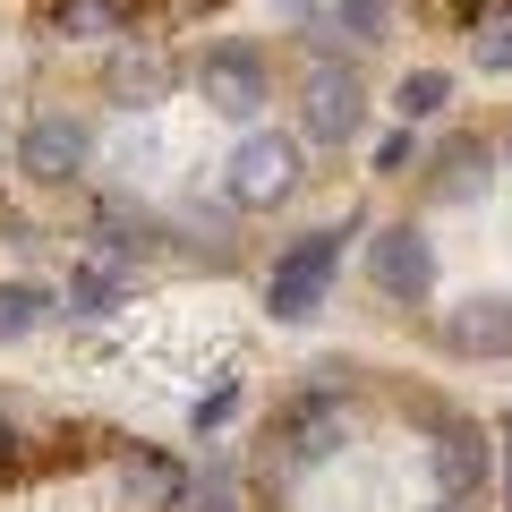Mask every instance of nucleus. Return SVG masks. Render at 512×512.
<instances>
[{"label":"nucleus","mask_w":512,"mask_h":512,"mask_svg":"<svg viewBox=\"0 0 512 512\" xmlns=\"http://www.w3.org/2000/svg\"><path fill=\"white\" fill-rule=\"evenodd\" d=\"M342 444H350V410L333 402V393H308V402H291V410H282L274 444H265V478H274V487H291V478L325 470V461L342 453Z\"/></svg>","instance_id":"obj_1"},{"label":"nucleus","mask_w":512,"mask_h":512,"mask_svg":"<svg viewBox=\"0 0 512 512\" xmlns=\"http://www.w3.org/2000/svg\"><path fill=\"white\" fill-rule=\"evenodd\" d=\"M333 274H342V231H299L291 248L274 256V282H265V299H274L282 325H299V316L325 308Z\"/></svg>","instance_id":"obj_2"},{"label":"nucleus","mask_w":512,"mask_h":512,"mask_svg":"<svg viewBox=\"0 0 512 512\" xmlns=\"http://www.w3.org/2000/svg\"><path fill=\"white\" fill-rule=\"evenodd\" d=\"M197 86H205V103H214L222 120H256L265 94H274V69H265L256 43H214V52L197 60Z\"/></svg>","instance_id":"obj_3"},{"label":"nucleus","mask_w":512,"mask_h":512,"mask_svg":"<svg viewBox=\"0 0 512 512\" xmlns=\"http://www.w3.org/2000/svg\"><path fill=\"white\" fill-rule=\"evenodd\" d=\"M367 274H376V291L393 299V308H419V299L436 291V239H427L419 222H393V231H376Z\"/></svg>","instance_id":"obj_4"},{"label":"nucleus","mask_w":512,"mask_h":512,"mask_svg":"<svg viewBox=\"0 0 512 512\" xmlns=\"http://www.w3.org/2000/svg\"><path fill=\"white\" fill-rule=\"evenodd\" d=\"M86 163H94V128L69 120V111H43V120L18 137V171L26 180H77Z\"/></svg>","instance_id":"obj_5"},{"label":"nucleus","mask_w":512,"mask_h":512,"mask_svg":"<svg viewBox=\"0 0 512 512\" xmlns=\"http://www.w3.org/2000/svg\"><path fill=\"white\" fill-rule=\"evenodd\" d=\"M299 188V146L291 137H239V154H231V197L239 205H282Z\"/></svg>","instance_id":"obj_6"},{"label":"nucleus","mask_w":512,"mask_h":512,"mask_svg":"<svg viewBox=\"0 0 512 512\" xmlns=\"http://www.w3.org/2000/svg\"><path fill=\"white\" fill-rule=\"evenodd\" d=\"M359 120H367L359 77H350V69H316L308 77V137H316V146H350Z\"/></svg>","instance_id":"obj_7"},{"label":"nucleus","mask_w":512,"mask_h":512,"mask_svg":"<svg viewBox=\"0 0 512 512\" xmlns=\"http://www.w3.org/2000/svg\"><path fill=\"white\" fill-rule=\"evenodd\" d=\"M444 350H461V359H504L512 350V299H461L444 316Z\"/></svg>","instance_id":"obj_8"},{"label":"nucleus","mask_w":512,"mask_h":512,"mask_svg":"<svg viewBox=\"0 0 512 512\" xmlns=\"http://www.w3.org/2000/svg\"><path fill=\"white\" fill-rule=\"evenodd\" d=\"M436 478H444V504L487 487V453H478V427L461 419H436Z\"/></svg>","instance_id":"obj_9"},{"label":"nucleus","mask_w":512,"mask_h":512,"mask_svg":"<svg viewBox=\"0 0 512 512\" xmlns=\"http://www.w3.org/2000/svg\"><path fill=\"white\" fill-rule=\"evenodd\" d=\"M146 0H60V26L69 35H128Z\"/></svg>","instance_id":"obj_10"},{"label":"nucleus","mask_w":512,"mask_h":512,"mask_svg":"<svg viewBox=\"0 0 512 512\" xmlns=\"http://www.w3.org/2000/svg\"><path fill=\"white\" fill-rule=\"evenodd\" d=\"M470 188H487V146H470V137H461V146L436 163V188H427V197H436V205H461Z\"/></svg>","instance_id":"obj_11"},{"label":"nucleus","mask_w":512,"mask_h":512,"mask_svg":"<svg viewBox=\"0 0 512 512\" xmlns=\"http://www.w3.org/2000/svg\"><path fill=\"white\" fill-rule=\"evenodd\" d=\"M43 316H52V299H43L35 282H0V342H26Z\"/></svg>","instance_id":"obj_12"},{"label":"nucleus","mask_w":512,"mask_h":512,"mask_svg":"<svg viewBox=\"0 0 512 512\" xmlns=\"http://www.w3.org/2000/svg\"><path fill=\"white\" fill-rule=\"evenodd\" d=\"M444 103H453V77H444V69H410L402 94H393V111H402V120H427V111H444Z\"/></svg>","instance_id":"obj_13"},{"label":"nucleus","mask_w":512,"mask_h":512,"mask_svg":"<svg viewBox=\"0 0 512 512\" xmlns=\"http://www.w3.org/2000/svg\"><path fill=\"white\" fill-rule=\"evenodd\" d=\"M111 86H120V94H137V103H163V94H171V60H137V52H128L120 60V69H111Z\"/></svg>","instance_id":"obj_14"},{"label":"nucleus","mask_w":512,"mask_h":512,"mask_svg":"<svg viewBox=\"0 0 512 512\" xmlns=\"http://www.w3.org/2000/svg\"><path fill=\"white\" fill-rule=\"evenodd\" d=\"M111 299H120V282H111V265H86V274L69 282V308H77V316H111Z\"/></svg>","instance_id":"obj_15"},{"label":"nucleus","mask_w":512,"mask_h":512,"mask_svg":"<svg viewBox=\"0 0 512 512\" xmlns=\"http://www.w3.org/2000/svg\"><path fill=\"white\" fill-rule=\"evenodd\" d=\"M470 43H478V69H487V77H504V69H512V18H487Z\"/></svg>","instance_id":"obj_16"},{"label":"nucleus","mask_w":512,"mask_h":512,"mask_svg":"<svg viewBox=\"0 0 512 512\" xmlns=\"http://www.w3.org/2000/svg\"><path fill=\"white\" fill-rule=\"evenodd\" d=\"M410 163H419V146H410V128H393V137L376 146V171L393 180V171H410Z\"/></svg>","instance_id":"obj_17"},{"label":"nucleus","mask_w":512,"mask_h":512,"mask_svg":"<svg viewBox=\"0 0 512 512\" xmlns=\"http://www.w3.org/2000/svg\"><path fill=\"white\" fill-rule=\"evenodd\" d=\"M231 402H239V384H214V393L197 402V436H205V427H222V419H231Z\"/></svg>","instance_id":"obj_18"},{"label":"nucleus","mask_w":512,"mask_h":512,"mask_svg":"<svg viewBox=\"0 0 512 512\" xmlns=\"http://www.w3.org/2000/svg\"><path fill=\"white\" fill-rule=\"evenodd\" d=\"M18 444H26V436H18V419H9V410H0V470H18V461H26Z\"/></svg>","instance_id":"obj_19"},{"label":"nucleus","mask_w":512,"mask_h":512,"mask_svg":"<svg viewBox=\"0 0 512 512\" xmlns=\"http://www.w3.org/2000/svg\"><path fill=\"white\" fill-rule=\"evenodd\" d=\"M504 504H512V410H504Z\"/></svg>","instance_id":"obj_20"},{"label":"nucleus","mask_w":512,"mask_h":512,"mask_svg":"<svg viewBox=\"0 0 512 512\" xmlns=\"http://www.w3.org/2000/svg\"><path fill=\"white\" fill-rule=\"evenodd\" d=\"M436 512H461V504H436Z\"/></svg>","instance_id":"obj_21"},{"label":"nucleus","mask_w":512,"mask_h":512,"mask_svg":"<svg viewBox=\"0 0 512 512\" xmlns=\"http://www.w3.org/2000/svg\"><path fill=\"white\" fill-rule=\"evenodd\" d=\"M504 154H512V137H504Z\"/></svg>","instance_id":"obj_22"}]
</instances>
